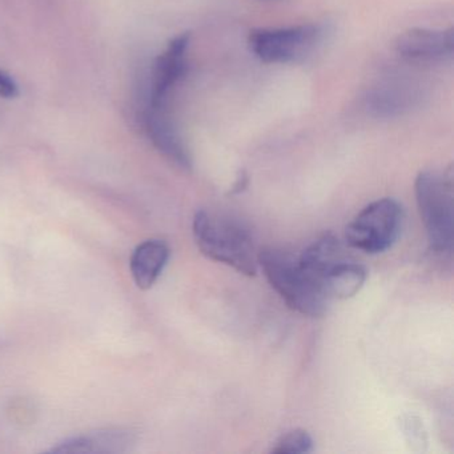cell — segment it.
Here are the masks:
<instances>
[{
    "instance_id": "cell-1",
    "label": "cell",
    "mask_w": 454,
    "mask_h": 454,
    "mask_svg": "<svg viewBox=\"0 0 454 454\" xmlns=\"http://www.w3.org/2000/svg\"><path fill=\"white\" fill-rule=\"evenodd\" d=\"M193 238L201 254L247 276L257 272V256L251 235L239 223L207 211L196 212Z\"/></svg>"
},
{
    "instance_id": "cell-2",
    "label": "cell",
    "mask_w": 454,
    "mask_h": 454,
    "mask_svg": "<svg viewBox=\"0 0 454 454\" xmlns=\"http://www.w3.org/2000/svg\"><path fill=\"white\" fill-rule=\"evenodd\" d=\"M257 265L262 267L268 283L291 309L309 317H320L326 312L328 297L304 272L299 260L270 247L259 252Z\"/></svg>"
},
{
    "instance_id": "cell-3",
    "label": "cell",
    "mask_w": 454,
    "mask_h": 454,
    "mask_svg": "<svg viewBox=\"0 0 454 454\" xmlns=\"http://www.w3.org/2000/svg\"><path fill=\"white\" fill-rule=\"evenodd\" d=\"M414 191L430 249L440 256H451L454 241L451 168L445 172H421L417 176Z\"/></svg>"
},
{
    "instance_id": "cell-4",
    "label": "cell",
    "mask_w": 454,
    "mask_h": 454,
    "mask_svg": "<svg viewBox=\"0 0 454 454\" xmlns=\"http://www.w3.org/2000/svg\"><path fill=\"white\" fill-rule=\"evenodd\" d=\"M403 207L395 199H380L366 206L345 231L350 248L369 254H381L397 240L403 225Z\"/></svg>"
},
{
    "instance_id": "cell-5",
    "label": "cell",
    "mask_w": 454,
    "mask_h": 454,
    "mask_svg": "<svg viewBox=\"0 0 454 454\" xmlns=\"http://www.w3.org/2000/svg\"><path fill=\"white\" fill-rule=\"evenodd\" d=\"M323 30L316 25L252 31L249 47L265 63H291L304 59L320 42Z\"/></svg>"
},
{
    "instance_id": "cell-6",
    "label": "cell",
    "mask_w": 454,
    "mask_h": 454,
    "mask_svg": "<svg viewBox=\"0 0 454 454\" xmlns=\"http://www.w3.org/2000/svg\"><path fill=\"white\" fill-rule=\"evenodd\" d=\"M188 47H190V34H182L169 42L166 51L156 60L148 108L163 110L169 91L187 70L185 54Z\"/></svg>"
},
{
    "instance_id": "cell-7",
    "label": "cell",
    "mask_w": 454,
    "mask_h": 454,
    "mask_svg": "<svg viewBox=\"0 0 454 454\" xmlns=\"http://www.w3.org/2000/svg\"><path fill=\"white\" fill-rule=\"evenodd\" d=\"M395 49L411 62H440L453 55L454 31L413 28L398 38Z\"/></svg>"
},
{
    "instance_id": "cell-8",
    "label": "cell",
    "mask_w": 454,
    "mask_h": 454,
    "mask_svg": "<svg viewBox=\"0 0 454 454\" xmlns=\"http://www.w3.org/2000/svg\"><path fill=\"white\" fill-rule=\"evenodd\" d=\"M135 442L134 433L126 429H106L67 438L51 449V453H121Z\"/></svg>"
},
{
    "instance_id": "cell-9",
    "label": "cell",
    "mask_w": 454,
    "mask_h": 454,
    "mask_svg": "<svg viewBox=\"0 0 454 454\" xmlns=\"http://www.w3.org/2000/svg\"><path fill=\"white\" fill-rule=\"evenodd\" d=\"M145 129L151 142L166 158L182 168H191V158L185 150L184 143L180 139L171 121L164 115L163 110L148 108L145 114Z\"/></svg>"
},
{
    "instance_id": "cell-10",
    "label": "cell",
    "mask_w": 454,
    "mask_h": 454,
    "mask_svg": "<svg viewBox=\"0 0 454 454\" xmlns=\"http://www.w3.org/2000/svg\"><path fill=\"white\" fill-rule=\"evenodd\" d=\"M169 247L163 240H147L132 254V278L140 289H150L163 273L169 260Z\"/></svg>"
},
{
    "instance_id": "cell-11",
    "label": "cell",
    "mask_w": 454,
    "mask_h": 454,
    "mask_svg": "<svg viewBox=\"0 0 454 454\" xmlns=\"http://www.w3.org/2000/svg\"><path fill=\"white\" fill-rule=\"evenodd\" d=\"M365 278V267L347 256L325 273L321 288L329 300L349 299L360 292Z\"/></svg>"
},
{
    "instance_id": "cell-12",
    "label": "cell",
    "mask_w": 454,
    "mask_h": 454,
    "mask_svg": "<svg viewBox=\"0 0 454 454\" xmlns=\"http://www.w3.org/2000/svg\"><path fill=\"white\" fill-rule=\"evenodd\" d=\"M406 107V98L395 90H380L368 98V108L379 116H393Z\"/></svg>"
},
{
    "instance_id": "cell-13",
    "label": "cell",
    "mask_w": 454,
    "mask_h": 454,
    "mask_svg": "<svg viewBox=\"0 0 454 454\" xmlns=\"http://www.w3.org/2000/svg\"><path fill=\"white\" fill-rule=\"evenodd\" d=\"M313 450V440L307 430L294 429L281 435L272 448L276 454H305Z\"/></svg>"
},
{
    "instance_id": "cell-14",
    "label": "cell",
    "mask_w": 454,
    "mask_h": 454,
    "mask_svg": "<svg viewBox=\"0 0 454 454\" xmlns=\"http://www.w3.org/2000/svg\"><path fill=\"white\" fill-rule=\"evenodd\" d=\"M18 95H20V89H18V84L15 83L14 79L9 74L0 70V98L14 99Z\"/></svg>"
},
{
    "instance_id": "cell-15",
    "label": "cell",
    "mask_w": 454,
    "mask_h": 454,
    "mask_svg": "<svg viewBox=\"0 0 454 454\" xmlns=\"http://www.w3.org/2000/svg\"><path fill=\"white\" fill-rule=\"evenodd\" d=\"M247 183H248V179H247L246 174H240V176L238 177V182L233 185L232 193H240L244 188L247 187Z\"/></svg>"
}]
</instances>
